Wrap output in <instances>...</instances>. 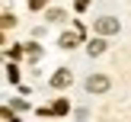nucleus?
I'll return each mask as SVG.
<instances>
[{
	"label": "nucleus",
	"instance_id": "nucleus-1",
	"mask_svg": "<svg viewBox=\"0 0 131 122\" xmlns=\"http://www.w3.org/2000/svg\"><path fill=\"white\" fill-rule=\"evenodd\" d=\"M86 90L90 93H106L109 90V77L106 74H90L86 77Z\"/></svg>",
	"mask_w": 131,
	"mask_h": 122
},
{
	"label": "nucleus",
	"instance_id": "nucleus-2",
	"mask_svg": "<svg viewBox=\"0 0 131 122\" xmlns=\"http://www.w3.org/2000/svg\"><path fill=\"white\" fill-rule=\"evenodd\" d=\"M96 32H102V35L118 32V19H115V16H99V19H96Z\"/></svg>",
	"mask_w": 131,
	"mask_h": 122
},
{
	"label": "nucleus",
	"instance_id": "nucleus-3",
	"mask_svg": "<svg viewBox=\"0 0 131 122\" xmlns=\"http://www.w3.org/2000/svg\"><path fill=\"white\" fill-rule=\"evenodd\" d=\"M51 87H70V71H54V74H51Z\"/></svg>",
	"mask_w": 131,
	"mask_h": 122
},
{
	"label": "nucleus",
	"instance_id": "nucleus-4",
	"mask_svg": "<svg viewBox=\"0 0 131 122\" xmlns=\"http://www.w3.org/2000/svg\"><path fill=\"white\" fill-rule=\"evenodd\" d=\"M86 51H90V58L102 55V51H106V42H102V39H93V42H86Z\"/></svg>",
	"mask_w": 131,
	"mask_h": 122
},
{
	"label": "nucleus",
	"instance_id": "nucleus-5",
	"mask_svg": "<svg viewBox=\"0 0 131 122\" xmlns=\"http://www.w3.org/2000/svg\"><path fill=\"white\" fill-rule=\"evenodd\" d=\"M77 39H80V32H64V35H61V45H64V48H74Z\"/></svg>",
	"mask_w": 131,
	"mask_h": 122
},
{
	"label": "nucleus",
	"instance_id": "nucleus-6",
	"mask_svg": "<svg viewBox=\"0 0 131 122\" xmlns=\"http://www.w3.org/2000/svg\"><path fill=\"white\" fill-rule=\"evenodd\" d=\"M51 112H58V116H64V112H67V100H58L54 106H51Z\"/></svg>",
	"mask_w": 131,
	"mask_h": 122
},
{
	"label": "nucleus",
	"instance_id": "nucleus-7",
	"mask_svg": "<svg viewBox=\"0 0 131 122\" xmlns=\"http://www.w3.org/2000/svg\"><path fill=\"white\" fill-rule=\"evenodd\" d=\"M64 16H67V13H64V10H48V19H51V23H61Z\"/></svg>",
	"mask_w": 131,
	"mask_h": 122
},
{
	"label": "nucleus",
	"instance_id": "nucleus-8",
	"mask_svg": "<svg viewBox=\"0 0 131 122\" xmlns=\"http://www.w3.org/2000/svg\"><path fill=\"white\" fill-rule=\"evenodd\" d=\"M13 23H16V16H13V13H3V19H0V26H3V29H10Z\"/></svg>",
	"mask_w": 131,
	"mask_h": 122
},
{
	"label": "nucleus",
	"instance_id": "nucleus-9",
	"mask_svg": "<svg viewBox=\"0 0 131 122\" xmlns=\"http://www.w3.org/2000/svg\"><path fill=\"white\" fill-rule=\"evenodd\" d=\"M42 3H45V0H29V6H32V10H42Z\"/></svg>",
	"mask_w": 131,
	"mask_h": 122
}]
</instances>
